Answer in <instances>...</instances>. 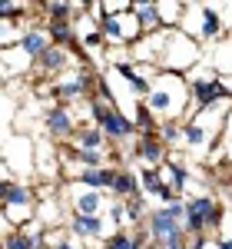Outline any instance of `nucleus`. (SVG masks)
<instances>
[{"label":"nucleus","mask_w":232,"mask_h":249,"mask_svg":"<svg viewBox=\"0 0 232 249\" xmlns=\"http://www.w3.org/2000/svg\"><path fill=\"white\" fill-rule=\"evenodd\" d=\"M146 113L153 116L156 123H182L193 113V96H189V83L179 73H159L149 87V96L143 100Z\"/></svg>","instance_id":"obj_1"},{"label":"nucleus","mask_w":232,"mask_h":249,"mask_svg":"<svg viewBox=\"0 0 232 249\" xmlns=\"http://www.w3.org/2000/svg\"><path fill=\"white\" fill-rule=\"evenodd\" d=\"M206 60V47L193 40L186 30H169L166 34V43H163V53L156 60V67L163 70V73H179V77H186L189 70H196L199 63Z\"/></svg>","instance_id":"obj_2"},{"label":"nucleus","mask_w":232,"mask_h":249,"mask_svg":"<svg viewBox=\"0 0 232 249\" xmlns=\"http://www.w3.org/2000/svg\"><path fill=\"white\" fill-rule=\"evenodd\" d=\"M37 210H40V199L30 183H23V179L0 183V219L23 230V226L37 223Z\"/></svg>","instance_id":"obj_3"},{"label":"nucleus","mask_w":232,"mask_h":249,"mask_svg":"<svg viewBox=\"0 0 232 249\" xmlns=\"http://www.w3.org/2000/svg\"><path fill=\"white\" fill-rule=\"evenodd\" d=\"M182 30H186L193 40H199L202 47H209V43H222V40L229 37L219 3H202V0L186 3V20H182Z\"/></svg>","instance_id":"obj_4"},{"label":"nucleus","mask_w":232,"mask_h":249,"mask_svg":"<svg viewBox=\"0 0 232 249\" xmlns=\"http://www.w3.org/2000/svg\"><path fill=\"white\" fill-rule=\"evenodd\" d=\"M186 232L189 239H206V232H222V219H226V206L215 199L213 193H199L186 199Z\"/></svg>","instance_id":"obj_5"},{"label":"nucleus","mask_w":232,"mask_h":249,"mask_svg":"<svg viewBox=\"0 0 232 249\" xmlns=\"http://www.w3.org/2000/svg\"><path fill=\"white\" fill-rule=\"evenodd\" d=\"M86 110H90L93 123H97L99 130L106 133V140H110L113 146H126V143L136 136V123L123 113V110H116V107L103 93L90 96V100H86Z\"/></svg>","instance_id":"obj_6"},{"label":"nucleus","mask_w":232,"mask_h":249,"mask_svg":"<svg viewBox=\"0 0 232 249\" xmlns=\"http://www.w3.org/2000/svg\"><path fill=\"white\" fill-rule=\"evenodd\" d=\"M14 173H20V179L27 183V176L37 173V140H30L27 133H7L3 136V156H0Z\"/></svg>","instance_id":"obj_7"},{"label":"nucleus","mask_w":232,"mask_h":249,"mask_svg":"<svg viewBox=\"0 0 232 249\" xmlns=\"http://www.w3.org/2000/svg\"><path fill=\"white\" fill-rule=\"evenodd\" d=\"M93 73L86 70V67H80V70H66V77H60L50 83V93L57 96L63 107H70V103H77V100H90V90H93Z\"/></svg>","instance_id":"obj_8"},{"label":"nucleus","mask_w":232,"mask_h":249,"mask_svg":"<svg viewBox=\"0 0 232 249\" xmlns=\"http://www.w3.org/2000/svg\"><path fill=\"white\" fill-rule=\"evenodd\" d=\"M66 206H70V213H80V216H106V210H110L106 193L80 186V183H66Z\"/></svg>","instance_id":"obj_9"},{"label":"nucleus","mask_w":232,"mask_h":249,"mask_svg":"<svg viewBox=\"0 0 232 249\" xmlns=\"http://www.w3.org/2000/svg\"><path fill=\"white\" fill-rule=\"evenodd\" d=\"M80 130L77 123V113H73V107H63V103H53L47 113H43V136H50L53 143H70L73 133Z\"/></svg>","instance_id":"obj_10"},{"label":"nucleus","mask_w":232,"mask_h":249,"mask_svg":"<svg viewBox=\"0 0 232 249\" xmlns=\"http://www.w3.org/2000/svg\"><path fill=\"white\" fill-rule=\"evenodd\" d=\"M70 236L77 243H97V239H110L113 236V226H106V216H80V213H70V223H66Z\"/></svg>","instance_id":"obj_11"},{"label":"nucleus","mask_w":232,"mask_h":249,"mask_svg":"<svg viewBox=\"0 0 232 249\" xmlns=\"http://www.w3.org/2000/svg\"><path fill=\"white\" fill-rule=\"evenodd\" d=\"M37 173L47 176V179L63 183V150L50 136H40L37 140Z\"/></svg>","instance_id":"obj_12"},{"label":"nucleus","mask_w":232,"mask_h":249,"mask_svg":"<svg viewBox=\"0 0 232 249\" xmlns=\"http://www.w3.org/2000/svg\"><path fill=\"white\" fill-rule=\"evenodd\" d=\"M133 156L143 163V170H163L169 163V150H166V143L159 136H139Z\"/></svg>","instance_id":"obj_13"},{"label":"nucleus","mask_w":232,"mask_h":249,"mask_svg":"<svg viewBox=\"0 0 232 249\" xmlns=\"http://www.w3.org/2000/svg\"><path fill=\"white\" fill-rule=\"evenodd\" d=\"M50 47H53V40H50V34H47V23H30V27L23 30V40H20L17 50L27 60H33V63H37Z\"/></svg>","instance_id":"obj_14"},{"label":"nucleus","mask_w":232,"mask_h":249,"mask_svg":"<svg viewBox=\"0 0 232 249\" xmlns=\"http://www.w3.org/2000/svg\"><path fill=\"white\" fill-rule=\"evenodd\" d=\"M70 146L73 150H99V153H110V140H106V133L99 130L97 123H80V130L73 133Z\"/></svg>","instance_id":"obj_15"},{"label":"nucleus","mask_w":232,"mask_h":249,"mask_svg":"<svg viewBox=\"0 0 232 249\" xmlns=\"http://www.w3.org/2000/svg\"><path fill=\"white\" fill-rule=\"evenodd\" d=\"M116 166H99V170H80L70 183H80V186H90V190H99V193H113V183H116Z\"/></svg>","instance_id":"obj_16"},{"label":"nucleus","mask_w":232,"mask_h":249,"mask_svg":"<svg viewBox=\"0 0 232 249\" xmlns=\"http://www.w3.org/2000/svg\"><path fill=\"white\" fill-rule=\"evenodd\" d=\"M133 14H136V20H139V27H143L146 37H149V34H159V30H166V27H163V17H159V3H156V0H136Z\"/></svg>","instance_id":"obj_17"},{"label":"nucleus","mask_w":232,"mask_h":249,"mask_svg":"<svg viewBox=\"0 0 232 249\" xmlns=\"http://www.w3.org/2000/svg\"><path fill=\"white\" fill-rule=\"evenodd\" d=\"M70 63H73V53H70L66 47H57V43H53V47H50V50H47L33 67H37L40 73H47V77H50V73H66V67H70Z\"/></svg>","instance_id":"obj_18"},{"label":"nucleus","mask_w":232,"mask_h":249,"mask_svg":"<svg viewBox=\"0 0 232 249\" xmlns=\"http://www.w3.org/2000/svg\"><path fill=\"white\" fill-rule=\"evenodd\" d=\"M159 173H163V179H166V183H169V186L176 190V196H179V199H186V190H189V179H193V173H189V166L176 163L173 156H169V163H166V166H163Z\"/></svg>","instance_id":"obj_19"},{"label":"nucleus","mask_w":232,"mask_h":249,"mask_svg":"<svg viewBox=\"0 0 232 249\" xmlns=\"http://www.w3.org/2000/svg\"><path fill=\"white\" fill-rule=\"evenodd\" d=\"M139 173L136 170H119L116 173V183H113V193L110 196H116V199H133V196H139Z\"/></svg>","instance_id":"obj_20"},{"label":"nucleus","mask_w":232,"mask_h":249,"mask_svg":"<svg viewBox=\"0 0 232 249\" xmlns=\"http://www.w3.org/2000/svg\"><path fill=\"white\" fill-rule=\"evenodd\" d=\"M159 3V17L166 30H182V20H186V3L182 0H156Z\"/></svg>","instance_id":"obj_21"},{"label":"nucleus","mask_w":232,"mask_h":249,"mask_svg":"<svg viewBox=\"0 0 232 249\" xmlns=\"http://www.w3.org/2000/svg\"><path fill=\"white\" fill-rule=\"evenodd\" d=\"M209 60L215 63L219 77H222V80H232V34L222 40V43H215V50L209 53Z\"/></svg>","instance_id":"obj_22"},{"label":"nucleus","mask_w":232,"mask_h":249,"mask_svg":"<svg viewBox=\"0 0 232 249\" xmlns=\"http://www.w3.org/2000/svg\"><path fill=\"white\" fill-rule=\"evenodd\" d=\"M47 34L57 47H66V50H70V43H77V27L66 20H47Z\"/></svg>","instance_id":"obj_23"},{"label":"nucleus","mask_w":232,"mask_h":249,"mask_svg":"<svg viewBox=\"0 0 232 249\" xmlns=\"http://www.w3.org/2000/svg\"><path fill=\"white\" fill-rule=\"evenodd\" d=\"M139 190L146 199H159V193L166 190V179L159 170H139Z\"/></svg>","instance_id":"obj_24"},{"label":"nucleus","mask_w":232,"mask_h":249,"mask_svg":"<svg viewBox=\"0 0 232 249\" xmlns=\"http://www.w3.org/2000/svg\"><path fill=\"white\" fill-rule=\"evenodd\" d=\"M33 7H40V3H27V0H0V20H17L27 17Z\"/></svg>","instance_id":"obj_25"},{"label":"nucleus","mask_w":232,"mask_h":249,"mask_svg":"<svg viewBox=\"0 0 232 249\" xmlns=\"http://www.w3.org/2000/svg\"><path fill=\"white\" fill-rule=\"evenodd\" d=\"M159 140L166 143V150L169 146H182V123H163L159 126Z\"/></svg>","instance_id":"obj_26"},{"label":"nucleus","mask_w":232,"mask_h":249,"mask_svg":"<svg viewBox=\"0 0 232 249\" xmlns=\"http://www.w3.org/2000/svg\"><path fill=\"white\" fill-rule=\"evenodd\" d=\"M222 150H226V160L232 163V116H229V123H226V133H222Z\"/></svg>","instance_id":"obj_27"},{"label":"nucleus","mask_w":232,"mask_h":249,"mask_svg":"<svg viewBox=\"0 0 232 249\" xmlns=\"http://www.w3.org/2000/svg\"><path fill=\"white\" fill-rule=\"evenodd\" d=\"M215 249H232V232H219L215 236Z\"/></svg>","instance_id":"obj_28"},{"label":"nucleus","mask_w":232,"mask_h":249,"mask_svg":"<svg viewBox=\"0 0 232 249\" xmlns=\"http://www.w3.org/2000/svg\"><path fill=\"white\" fill-rule=\"evenodd\" d=\"M63 249H97V246H90V243H77V239H70Z\"/></svg>","instance_id":"obj_29"},{"label":"nucleus","mask_w":232,"mask_h":249,"mask_svg":"<svg viewBox=\"0 0 232 249\" xmlns=\"http://www.w3.org/2000/svg\"><path fill=\"white\" fill-rule=\"evenodd\" d=\"M43 249H63V246H43Z\"/></svg>","instance_id":"obj_30"},{"label":"nucleus","mask_w":232,"mask_h":249,"mask_svg":"<svg viewBox=\"0 0 232 249\" xmlns=\"http://www.w3.org/2000/svg\"><path fill=\"white\" fill-rule=\"evenodd\" d=\"M229 210H232V190H229Z\"/></svg>","instance_id":"obj_31"}]
</instances>
